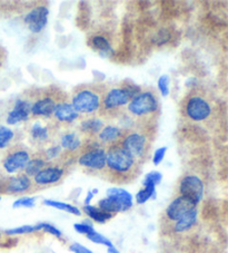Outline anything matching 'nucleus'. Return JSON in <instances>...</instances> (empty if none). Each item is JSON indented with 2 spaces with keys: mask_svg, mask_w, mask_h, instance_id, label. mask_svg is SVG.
Segmentation results:
<instances>
[{
  "mask_svg": "<svg viewBox=\"0 0 228 253\" xmlns=\"http://www.w3.org/2000/svg\"><path fill=\"white\" fill-rule=\"evenodd\" d=\"M107 198L99 201L100 210L107 213H118L128 211L133 207V196L124 189L112 187L106 192Z\"/></svg>",
  "mask_w": 228,
  "mask_h": 253,
  "instance_id": "1",
  "label": "nucleus"
},
{
  "mask_svg": "<svg viewBox=\"0 0 228 253\" xmlns=\"http://www.w3.org/2000/svg\"><path fill=\"white\" fill-rule=\"evenodd\" d=\"M106 165L113 172L126 174L134 169L135 159L121 145H115L106 153Z\"/></svg>",
  "mask_w": 228,
  "mask_h": 253,
  "instance_id": "2",
  "label": "nucleus"
},
{
  "mask_svg": "<svg viewBox=\"0 0 228 253\" xmlns=\"http://www.w3.org/2000/svg\"><path fill=\"white\" fill-rule=\"evenodd\" d=\"M158 108V100L152 91L139 93L131 98L128 104V111L131 115L143 117L152 114Z\"/></svg>",
  "mask_w": 228,
  "mask_h": 253,
  "instance_id": "3",
  "label": "nucleus"
},
{
  "mask_svg": "<svg viewBox=\"0 0 228 253\" xmlns=\"http://www.w3.org/2000/svg\"><path fill=\"white\" fill-rule=\"evenodd\" d=\"M139 87L136 85H128L120 88H113L105 96L104 106L106 110H116L128 104L130 98L139 94Z\"/></svg>",
  "mask_w": 228,
  "mask_h": 253,
  "instance_id": "4",
  "label": "nucleus"
},
{
  "mask_svg": "<svg viewBox=\"0 0 228 253\" xmlns=\"http://www.w3.org/2000/svg\"><path fill=\"white\" fill-rule=\"evenodd\" d=\"M72 105L77 113L90 114L100 106L99 95L91 89H81L74 95Z\"/></svg>",
  "mask_w": 228,
  "mask_h": 253,
  "instance_id": "5",
  "label": "nucleus"
},
{
  "mask_svg": "<svg viewBox=\"0 0 228 253\" xmlns=\"http://www.w3.org/2000/svg\"><path fill=\"white\" fill-rule=\"evenodd\" d=\"M182 196L190 199L195 204H198L204 194V183L198 176L187 175L182 180L179 185Z\"/></svg>",
  "mask_w": 228,
  "mask_h": 253,
  "instance_id": "6",
  "label": "nucleus"
},
{
  "mask_svg": "<svg viewBox=\"0 0 228 253\" xmlns=\"http://www.w3.org/2000/svg\"><path fill=\"white\" fill-rule=\"evenodd\" d=\"M186 113L190 120L201 122L208 119L212 113V107L201 96H191L186 104Z\"/></svg>",
  "mask_w": 228,
  "mask_h": 253,
  "instance_id": "7",
  "label": "nucleus"
},
{
  "mask_svg": "<svg viewBox=\"0 0 228 253\" xmlns=\"http://www.w3.org/2000/svg\"><path fill=\"white\" fill-rule=\"evenodd\" d=\"M196 206L197 204H195L192 201L181 195L169 204L167 210H166V215L169 220L177 222L190 212L196 210Z\"/></svg>",
  "mask_w": 228,
  "mask_h": 253,
  "instance_id": "8",
  "label": "nucleus"
},
{
  "mask_svg": "<svg viewBox=\"0 0 228 253\" xmlns=\"http://www.w3.org/2000/svg\"><path fill=\"white\" fill-rule=\"evenodd\" d=\"M121 146L134 159L143 158L147 150V138L142 133H130L124 138Z\"/></svg>",
  "mask_w": 228,
  "mask_h": 253,
  "instance_id": "9",
  "label": "nucleus"
},
{
  "mask_svg": "<svg viewBox=\"0 0 228 253\" xmlns=\"http://www.w3.org/2000/svg\"><path fill=\"white\" fill-rule=\"evenodd\" d=\"M48 15H49V10L46 7H37L26 15L25 23L28 26L30 32L38 34L46 27L48 23Z\"/></svg>",
  "mask_w": 228,
  "mask_h": 253,
  "instance_id": "10",
  "label": "nucleus"
},
{
  "mask_svg": "<svg viewBox=\"0 0 228 253\" xmlns=\"http://www.w3.org/2000/svg\"><path fill=\"white\" fill-rule=\"evenodd\" d=\"M78 162L87 169H103L106 167V152L103 148H95L82 154Z\"/></svg>",
  "mask_w": 228,
  "mask_h": 253,
  "instance_id": "11",
  "label": "nucleus"
},
{
  "mask_svg": "<svg viewBox=\"0 0 228 253\" xmlns=\"http://www.w3.org/2000/svg\"><path fill=\"white\" fill-rule=\"evenodd\" d=\"M30 161V156L27 151L25 150H18L10 153L7 158L3 160V169H6L8 173H17L24 169L26 165L28 164Z\"/></svg>",
  "mask_w": 228,
  "mask_h": 253,
  "instance_id": "12",
  "label": "nucleus"
},
{
  "mask_svg": "<svg viewBox=\"0 0 228 253\" xmlns=\"http://www.w3.org/2000/svg\"><path fill=\"white\" fill-rule=\"evenodd\" d=\"M30 107H32V105L28 102H26V100H16L14 108L8 114L7 123L9 125H15L18 124L19 122L27 121L29 119Z\"/></svg>",
  "mask_w": 228,
  "mask_h": 253,
  "instance_id": "13",
  "label": "nucleus"
},
{
  "mask_svg": "<svg viewBox=\"0 0 228 253\" xmlns=\"http://www.w3.org/2000/svg\"><path fill=\"white\" fill-rule=\"evenodd\" d=\"M64 175V169L60 168H47L41 169L37 175L34 176L37 185H49L61 180Z\"/></svg>",
  "mask_w": 228,
  "mask_h": 253,
  "instance_id": "14",
  "label": "nucleus"
},
{
  "mask_svg": "<svg viewBox=\"0 0 228 253\" xmlns=\"http://www.w3.org/2000/svg\"><path fill=\"white\" fill-rule=\"evenodd\" d=\"M52 114L59 122H65V123H72L75 120L78 119V113L75 111V108L70 103L61 102L56 104L55 110Z\"/></svg>",
  "mask_w": 228,
  "mask_h": 253,
  "instance_id": "15",
  "label": "nucleus"
},
{
  "mask_svg": "<svg viewBox=\"0 0 228 253\" xmlns=\"http://www.w3.org/2000/svg\"><path fill=\"white\" fill-rule=\"evenodd\" d=\"M56 102L51 97H43L35 102L30 107V113L39 116H50L54 113Z\"/></svg>",
  "mask_w": 228,
  "mask_h": 253,
  "instance_id": "16",
  "label": "nucleus"
},
{
  "mask_svg": "<svg viewBox=\"0 0 228 253\" xmlns=\"http://www.w3.org/2000/svg\"><path fill=\"white\" fill-rule=\"evenodd\" d=\"M32 186V181L29 180L27 175H19L16 177H11L8 181L7 191L9 193H23V192L28 191Z\"/></svg>",
  "mask_w": 228,
  "mask_h": 253,
  "instance_id": "17",
  "label": "nucleus"
},
{
  "mask_svg": "<svg viewBox=\"0 0 228 253\" xmlns=\"http://www.w3.org/2000/svg\"><path fill=\"white\" fill-rule=\"evenodd\" d=\"M197 220V210H194L188 213L184 217H182L181 220H178L176 223L174 225V231L177 233H182V232H186L190 229L192 228V225L196 223Z\"/></svg>",
  "mask_w": 228,
  "mask_h": 253,
  "instance_id": "18",
  "label": "nucleus"
},
{
  "mask_svg": "<svg viewBox=\"0 0 228 253\" xmlns=\"http://www.w3.org/2000/svg\"><path fill=\"white\" fill-rule=\"evenodd\" d=\"M84 211L90 219L98 222V223H105V222H107L113 217V214H111V213L105 212L103 210H100L99 208H96L93 206H85Z\"/></svg>",
  "mask_w": 228,
  "mask_h": 253,
  "instance_id": "19",
  "label": "nucleus"
},
{
  "mask_svg": "<svg viewBox=\"0 0 228 253\" xmlns=\"http://www.w3.org/2000/svg\"><path fill=\"white\" fill-rule=\"evenodd\" d=\"M121 135H122V130L119 127H117V126L109 125L100 130L99 138H100V141L104 143H112L119 138Z\"/></svg>",
  "mask_w": 228,
  "mask_h": 253,
  "instance_id": "20",
  "label": "nucleus"
},
{
  "mask_svg": "<svg viewBox=\"0 0 228 253\" xmlns=\"http://www.w3.org/2000/svg\"><path fill=\"white\" fill-rule=\"evenodd\" d=\"M87 238H88L90 241H93L95 243L103 244V246L107 247V250H108L109 253H120L119 251L117 250L116 247L112 243L111 240H108L107 238H105L104 235H102V234L98 233V232H96L95 230L90 231V232L87 234Z\"/></svg>",
  "mask_w": 228,
  "mask_h": 253,
  "instance_id": "21",
  "label": "nucleus"
},
{
  "mask_svg": "<svg viewBox=\"0 0 228 253\" xmlns=\"http://www.w3.org/2000/svg\"><path fill=\"white\" fill-rule=\"evenodd\" d=\"M43 204H45V206H48V207L58 209V210H61V211L72 213V214H74V215L79 216L81 214L79 209L72 206V204L58 202V201H54V200H45V201H43Z\"/></svg>",
  "mask_w": 228,
  "mask_h": 253,
  "instance_id": "22",
  "label": "nucleus"
},
{
  "mask_svg": "<svg viewBox=\"0 0 228 253\" xmlns=\"http://www.w3.org/2000/svg\"><path fill=\"white\" fill-rule=\"evenodd\" d=\"M82 132L90 134H98L104 128V122L98 119H91L84 121L80 125Z\"/></svg>",
  "mask_w": 228,
  "mask_h": 253,
  "instance_id": "23",
  "label": "nucleus"
},
{
  "mask_svg": "<svg viewBox=\"0 0 228 253\" xmlns=\"http://www.w3.org/2000/svg\"><path fill=\"white\" fill-rule=\"evenodd\" d=\"M80 138L75 133H67L61 137V147L69 151H75L80 146Z\"/></svg>",
  "mask_w": 228,
  "mask_h": 253,
  "instance_id": "24",
  "label": "nucleus"
},
{
  "mask_svg": "<svg viewBox=\"0 0 228 253\" xmlns=\"http://www.w3.org/2000/svg\"><path fill=\"white\" fill-rule=\"evenodd\" d=\"M156 186L154 185H145L143 190H140L136 195V201L138 204L146 203L149 199L156 198Z\"/></svg>",
  "mask_w": 228,
  "mask_h": 253,
  "instance_id": "25",
  "label": "nucleus"
},
{
  "mask_svg": "<svg viewBox=\"0 0 228 253\" xmlns=\"http://www.w3.org/2000/svg\"><path fill=\"white\" fill-rule=\"evenodd\" d=\"M30 133H32V136L34 139H36V141H47L48 137H49V134H48V129L45 126L41 125L39 122H36L33 125L32 130H30Z\"/></svg>",
  "mask_w": 228,
  "mask_h": 253,
  "instance_id": "26",
  "label": "nucleus"
},
{
  "mask_svg": "<svg viewBox=\"0 0 228 253\" xmlns=\"http://www.w3.org/2000/svg\"><path fill=\"white\" fill-rule=\"evenodd\" d=\"M43 165H45V162L41 159H34L30 160L28 164L26 165L25 171H26V175L27 176H35L41 171Z\"/></svg>",
  "mask_w": 228,
  "mask_h": 253,
  "instance_id": "27",
  "label": "nucleus"
},
{
  "mask_svg": "<svg viewBox=\"0 0 228 253\" xmlns=\"http://www.w3.org/2000/svg\"><path fill=\"white\" fill-rule=\"evenodd\" d=\"M41 230V224H36V225H23L19 226V228H14V229H9L6 230L5 233L9 234V235H15V234H28V233H33L36 232V231Z\"/></svg>",
  "mask_w": 228,
  "mask_h": 253,
  "instance_id": "28",
  "label": "nucleus"
},
{
  "mask_svg": "<svg viewBox=\"0 0 228 253\" xmlns=\"http://www.w3.org/2000/svg\"><path fill=\"white\" fill-rule=\"evenodd\" d=\"M14 132L10 128L0 124V148H5L14 138Z\"/></svg>",
  "mask_w": 228,
  "mask_h": 253,
  "instance_id": "29",
  "label": "nucleus"
},
{
  "mask_svg": "<svg viewBox=\"0 0 228 253\" xmlns=\"http://www.w3.org/2000/svg\"><path fill=\"white\" fill-rule=\"evenodd\" d=\"M93 46L100 51H104V53H108V51H112V46L109 42L105 37L102 36H96L93 38Z\"/></svg>",
  "mask_w": 228,
  "mask_h": 253,
  "instance_id": "30",
  "label": "nucleus"
},
{
  "mask_svg": "<svg viewBox=\"0 0 228 253\" xmlns=\"http://www.w3.org/2000/svg\"><path fill=\"white\" fill-rule=\"evenodd\" d=\"M161 178H163L161 173L157 172V171H152V172L147 174L146 177H145L144 182H143V184H144V186L145 185H154V186H156L161 182Z\"/></svg>",
  "mask_w": 228,
  "mask_h": 253,
  "instance_id": "31",
  "label": "nucleus"
},
{
  "mask_svg": "<svg viewBox=\"0 0 228 253\" xmlns=\"http://www.w3.org/2000/svg\"><path fill=\"white\" fill-rule=\"evenodd\" d=\"M158 88L163 96H167L169 94V77L167 75H163L159 77L158 82H157Z\"/></svg>",
  "mask_w": 228,
  "mask_h": 253,
  "instance_id": "32",
  "label": "nucleus"
},
{
  "mask_svg": "<svg viewBox=\"0 0 228 253\" xmlns=\"http://www.w3.org/2000/svg\"><path fill=\"white\" fill-rule=\"evenodd\" d=\"M35 207V199L33 198H20L17 201H15L12 204V208L18 209V208H33Z\"/></svg>",
  "mask_w": 228,
  "mask_h": 253,
  "instance_id": "33",
  "label": "nucleus"
},
{
  "mask_svg": "<svg viewBox=\"0 0 228 253\" xmlns=\"http://www.w3.org/2000/svg\"><path fill=\"white\" fill-rule=\"evenodd\" d=\"M166 152H167V147H160L155 152L154 158H152V162H154L155 165H158L161 163V161L164 160Z\"/></svg>",
  "mask_w": 228,
  "mask_h": 253,
  "instance_id": "34",
  "label": "nucleus"
},
{
  "mask_svg": "<svg viewBox=\"0 0 228 253\" xmlns=\"http://www.w3.org/2000/svg\"><path fill=\"white\" fill-rule=\"evenodd\" d=\"M74 228L77 231V232H79L81 234H86V235L88 234L90 231L94 230L93 225H90L88 223H76L74 225Z\"/></svg>",
  "mask_w": 228,
  "mask_h": 253,
  "instance_id": "35",
  "label": "nucleus"
},
{
  "mask_svg": "<svg viewBox=\"0 0 228 253\" xmlns=\"http://www.w3.org/2000/svg\"><path fill=\"white\" fill-rule=\"evenodd\" d=\"M40 224H41V230L46 231V232L50 233L52 235H55V237H57V238H61V232L56 228V226L51 225L49 223H40Z\"/></svg>",
  "mask_w": 228,
  "mask_h": 253,
  "instance_id": "36",
  "label": "nucleus"
},
{
  "mask_svg": "<svg viewBox=\"0 0 228 253\" xmlns=\"http://www.w3.org/2000/svg\"><path fill=\"white\" fill-rule=\"evenodd\" d=\"M60 151H61V147L60 146H51L47 150L46 152V156L48 160H52V159H56L58 158L59 154H60Z\"/></svg>",
  "mask_w": 228,
  "mask_h": 253,
  "instance_id": "37",
  "label": "nucleus"
},
{
  "mask_svg": "<svg viewBox=\"0 0 228 253\" xmlns=\"http://www.w3.org/2000/svg\"><path fill=\"white\" fill-rule=\"evenodd\" d=\"M70 250H72L74 253H94L91 252L89 249L81 246L79 243H73L72 246H70Z\"/></svg>",
  "mask_w": 228,
  "mask_h": 253,
  "instance_id": "38",
  "label": "nucleus"
},
{
  "mask_svg": "<svg viewBox=\"0 0 228 253\" xmlns=\"http://www.w3.org/2000/svg\"><path fill=\"white\" fill-rule=\"evenodd\" d=\"M97 192H98L97 189H95V190H93V191H89V192H88V195H87V198H86V200H85L86 206H89L91 199L94 198L95 194H97Z\"/></svg>",
  "mask_w": 228,
  "mask_h": 253,
  "instance_id": "39",
  "label": "nucleus"
}]
</instances>
